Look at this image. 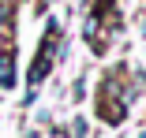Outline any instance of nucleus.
<instances>
[{
    "instance_id": "obj_1",
    "label": "nucleus",
    "mask_w": 146,
    "mask_h": 138,
    "mask_svg": "<svg viewBox=\"0 0 146 138\" xmlns=\"http://www.w3.org/2000/svg\"><path fill=\"white\" fill-rule=\"evenodd\" d=\"M101 120L120 123V120H124V101H101Z\"/></svg>"
},
{
    "instance_id": "obj_5",
    "label": "nucleus",
    "mask_w": 146,
    "mask_h": 138,
    "mask_svg": "<svg viewBox=\"0 0 146 138\" xmlns=\"http://www.w3.org/2000/svg\"><path fill=\"white\" fill-rule=\"evenodd\" d=\"M26 138H38V134H26Z\"/></svg>"
},
{
    "instance_id": "obj_4",
    "label": "nucleus",
    "mask_w": 146,
    "mask_h": 138,
    "mask_svg": "<svg viewBox=\"0 0 146 138\" xmlns=\"http://www.w3.org/2000/svg\"><path fill=\"white\" fill-rule=\"evenodd\" d=\"M142 34H146V19H142Z\"/></svg>"
},
{
    "instance_id": "obj_2",
    "label": "nucleus",
    "mask_w": 146,
    "mask_h": 138,
    "mask_svg": "<svg viewBox=\"0 0 146 138\" xmlns=\"http://www.w3.org/2000/svg\"><path fill=\"white\" fill-rule=\"evenodd\" d=\"M71 131H75V138H86V120H82V116H79V120H75V123H71Z\"/></svg>"
},
{
    "instance_id": "obj_3",
    "label": "nucleus",
    "mask_w": 146,
    "mask_h": 138,
    "mask_svg": "<svg viewBox=\"0 0 146 138\" xmlns=\"http://www.w3.org/2000/svg\"><path fill=\"white\" fill-rule=\"evenodd\" d=\"M11 86H15V75H11V71L0 75V90H11Z\"/></svg>"
}]
</instances>
